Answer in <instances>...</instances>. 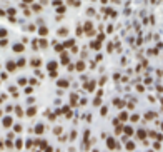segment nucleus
<instances>
[{
  "label": "nucleus",
  "mask_w": 163,
  "mask_h": 152,
  "mask_svg": "<svg viewBox=\"0 0 163 152\" xmlns=\"http://www.w3.org/2000/svg\"><path fill=\"white\" fill-rule=\"evenodd\" d=\"M121 79V74L120 72H115V74H113V80H115V82H118Z\"/></svg>",
  "instance_id": "a19ab883"
},
{
  "label": "nucleus",
  "mask_w": 163,
  "mask_h": 152,
  "mask_svg": "<svg viewBox=\"0 0 163 152\" xmlns=\"http://www.w3.org/2000/svg\"><path fill=\"white\" fill-rule=\"evenodd\" d=\"M52 5L57 8V7H60V5H65V3H63L62 0H52Z\"/></svg>",
  "instance_id": "f704fd0d"
},
{
  "label": "nucleus",
  "mask_w": 163,
  "mask_h": 152,
  "mask_svg": "<svg viewBox=\"0 0 163 152\" xmlns=\"http://www.w3.org/2000/svg\"><path fill=\"white\" fill-rule=\"evenodd\" d=\"M123 13H125V15H130V13H132V10H130V8H125Z\"/></svg>",
  "instance_id": "13d9d810"
},
{
  "label": "nucleus",
  "mask_w": 163,
  "mask_h": 152,
  "mask_svg": "<svg viewBox=\"0 0 163 152\" xmlns=\"http://www.w3.org/2000/svg\"><path fill=\"white\" fill-rule=\"evenodd\" d=\"M2 124H3V127H5V129L12 127V125H13V117H10V116H3V117H2Z\"/></svg>",
  "instance_id": "0eeeda50"
},
{
  "label": "nucleus",
  "mask_w": 163,
  "mask_h": 152,
  "mask_svg": "<svg viewBox=\"0 0 163 152\" xmlns=\"http://www.w3.org/2000/svg\"><path fill=\"white\" fill-rule=\"evenodd\" d=\"M107 34H113V25H112V24L107 25Z\"/></svg>",
  "instance_id": "a18cd8bd"
},
{
  "label": "nucleus",
  "mask_w": 163,
  "mask_h": 152,
  "mask_svg": "<svg viewBox=\"0 0 163 152\" xmlns=\"http://www.w3.org/2000/svg\"><path fill=\"white\" fill-rule=\"evenodd\" d=\"M95 39H97L98 42H102V44H103V40L107 39V34H105V32H97V37H95Z\"/></svg>",
  "instance_id": "412c9836"
},
{
  "label": "nucleus",
  "mask_w": 163,
  "mask_h": 152,
  "mask_svg": "<svg viewBox=\"0 0 163 152\" xmlns=\"http://www.w3.org/2000/svg\"><path fill=\"white\" fill-rule=\"evenodd\" d=\"M53 50H55V52H58V54H62L65 49H63V45H62V44H57V45H53Z\"/></svg>",
  "instance_id": "473e14b6"
},
{
  "label": "nucleus",
  "mask_w": 163,
  "mask_h": 152,
  "mask_svg": "<svg viewBox=\"0 0 163 152\" xmlns=\"http://www.w3.org/2000/svg\"><path fill=\"white\" fill-rule=\"evenodd\" d=\"M33 102H35V97H28L27 99V105H32Z\"/></svg>",
  "instance_id": "de8ad7c7"
},
{
  "label": "nucleus",
  "mask_w": 163,
  "mask_h": 152,
  "mask_svg": "<svg viewBox=\"0 0 163 152\" xmlns=\"http://www.w3.org/2000/svg\"><path fill=\"white\" fill-rule=\"evenodd\" d=\"M22 3L24 5H32V3H35V0H22Z\"/></svg>",
  "instance_id": "c03bdc74"
},
{
  "label": "nucleus",
  "mask_w": 163,
  "mask_h": 152,
  "mask_svg": "<svg viewBox=\"0 0 163 152\" xmlns=\"http://www.w3.org/2000/svg\"><path fill=\"white\" fill-rule=\"evenodd\" d=\"M17 84H19L20 87H25L27 84H28V79H25V77H20V79L17 80Z\"/></svg>",
  "instance_id": "bb28decb"
},
{
  "label": "nucleus",
  "mask_w": 163,
  "mask_h": 152,
  "mask_svg": "<svg viewBox=\"0 0 163 152\" xmlns=\"http://www.w3.org/2000/svg\"><path fill=\"white\" fill-rule=\"evenodd\" d=\"M20 7H22V10H24V17H25V18H28V17L32 15V10H30V8L27 7V5H24V3H22Z\"/></svg>",
  "instance_id": "6ab92c4d"
},
{
  "label": "nucleus",
  "mask_w": 163,
  "mask_h": 152,
  "mask_svg": "<svg viewBox=\"0 0 163 152\" xmlns=\"http://www.w3.org/2000/svg\"><path fill=\"white\" fill-rule=\"evenodd\" d=\"M87 15L88 17H97V10L93 7H87Z\"/></svg>",
  "instance_id": "393cba45"
},
{
  "label": "nucleus",
  "mask_w": 163,
  "mask_h": 152,
  "mask_svg": "<svg viewBox=\"0 0 163 152\" xmlns=\"http://www.w3.org/2000/svg\"><path fill=\"white\" fill-rule=\"evenodd\" d=\"M112 3H121V0H110Z\"/></svg>",
  "instance_id": "052dcab7"
},
{
  "label": "nucleus",
  "mask_w": 163,
  "mask_h": 152,
  "mask_svg": "<svg viewBox=\"0 0 163 152\" xmlns=\"http://www.w3.org/2000/svg\"><path fill=\"white\" fill-rule=\"evenodd\" d=\"M97 87H98V84H97V80H88V82H85L83 84V89L87 90V92H95L97 90Z\"/></svg>",
  "instance_id": "f257e3e1"
},
{
  "label": "nucleus",
  "mask_w": 163,
  "mask_h": 152,
  "mask_svg": "<svg viewBox=\"0 0 163 152\" xmlns=\"http://www.w3.org/2000/svg\"><path fill=\"white\" fill-rule=\"evenodd\" d=\"M58 64H60V65H68L70 64V54L67 52V50H63V52L60 54V62Z\"/></svg>",
  "instance_id": "7ed1b4c3"
},
{
  "label": "nucleus",
  "mask_w": 163,
  "mask_h": 152,
  "mask_svg": "<svg viewBox=\"0 0 163 152\" xmlns=\"http://www.w3.org/2000/svg\"><path fill=\"white\" fill-rule=\"evenodd\" d=\"M33 75L37 77V79H40V80H42L43 77H45V75H43V72L40 70V69H33Z\"/></svg>",
  "instance_id": "5701e85b"
},
{
  "label": "nucleus",
  "mask_w": 163,
  "mask_h": 152,
  "mask_svg": "<svg viewBox=\"0 0 163 152\" xmlns=\"http://www.w3.org/2000/svg\"><path fill=\"white\" fill-rule=\"evenodd\" d=\"M83 34H85V32H83V25H82V24H77V27H75V35L77 37H82Z\"/></svg>",
  "instance_id": "f3484780"
},
{
  "label": "nucleus",
  "mask_w": 163,
  "mask_h": 152,
  "mask_svg": "<svg viewBox=\"0 0 163 152\" xmlns=\"http://www.w3.org/2000/svg\"><path fill=\"white\" fill-rule=\"evenodd\" d=\"M47 47H48V40L38 37V49H47Z\"/></svg>",
  "instance_id": "a211bd4d"
},
{
  "label": "nucleus",
  "mask_w": 163,
  "mask_h": 152,
  "mask_svg": "<svg viewBox=\"0 0 163 152\" xmlns=\"http://www.w3.org/2000/svg\"><path fill=\"white\" fill-rule=\"evenodd\" d=\"M12 50H13L15 54H24V52H25V45L22 44V42H19V44H13V45H12Z\"/></svg>",
  "instance_id": "6e6552de"
},
{
  "label": "nucleus",
  "mask_w": 163,
  "mask_h": 152,
  "mask_svg": "<svg viewBox=\"0 0 163 152\" xmlns=\"http://www.w3.org/2000/svg\"><path fill=\"white\" fill-rule=\"evenodd\" d=\"M62 45H63V49H72L73 45H77V42H75V39H67V40H63L62 42Z\"/></svg>",
  "instance_id": "f8f14e48"
},
{
  "label": "nucleus",
  "mask_w": 163,
  "mask_h": 152,
  "mask_svg": "<svg viewBox=\"0 0 163 152\" xmlns=\"http://www.w3.org/2000/svg\"><path fill=\"white\" fill-rule=\"evenodd\" d=\"M75 70L77 72H85V70H87V62L82 60V59H78V60L75 62Z\"/></svg>",
  "instance_id": "39448f33"
},
{
  "label": "nucleus",
  "mask_w": 163,
  "mask_h": 152,
  "mask_svg": "<svg viewBox=\"0 0 163 152\" xmlns=\"http://www.w3.org/2000/svg\"><path fill=\"white\" fill-rule=\"evenodd\" d=\"M75 2H77V0H67L65 5H73V7H75Z\"/></svg>",
  "instance_id": "3c124183"
},
{
  "label": "nucleus",
  "mask_w": 163,
  "mask_h": 152,
  "mask_svg": "<svg viewBox=\"0 0 163 152\" xmlns=\"http://www.w3.org/2000/svg\"><path fill=\"white\" fill-rule=\"evenodd\" d=\"M113 50H115V44H113V42H107V52L112 54Z\"/></svg>",
  "instance_id": "c756f323"
},
{
  "label": "nucleus",
  "mask_w": 163,
  "mask_h": 152,
  "mask_svg": "<svg viewBox=\"0 0 163 152\" xmlns=\"http://www.w3.org/2000/svg\"><path fill=\"white\" fill-rule=\"evenodd\" d=\"M15 64H17V69H22V67H25V65H27V59H25V57H20Z\"/></svg>",
  "instance_id": "aec40b11"
},
{
  "label": "nucleus",
  "mask_w": 163,
  "mask_h": 152,
  "mask_svg": "<svg viewBox=\"0 0 163 152\" xmlns=\"http://www.w3.org/2000/svg\"><path fill=\"white\" fill-rule=\"evenodd\" d=\"M28 84H30L32 87H33V85H38L40 82H38V79H37V77H32V79H28Z\"/></svg>",
  "instance_id": "72a5a7b5"
},
{
  "label": "nucleus",
  "mask_w": 163,
  "mask_h": 152,
  "mask_svg": "<svg viewBox=\"0 0 163 152\" xmlns=\"http://www.w3.org/2000/svg\"><path fill=\"white\" fill-rule=\"evenodd\" d=\"M35 25L42 27V25H45V20H43V18H35Z\"/></svg>",
  "instance_id": "c9c22d12"
},
{
  "label": "nucleus",
  "mask_w": 163,
  "mask_h": 152,
  "mask_svg": "<svg viewBox=\"0 0 163 152\" xmlns=\"http://www.w3.org/2000/svg\"><path fill=\"white\" fill-rule=\"evenodd\" d=\"M58 64L57 60H50V62H47V72H57V69H58Z\"/></svg>",
  "instance_id": "423d86ee"
},
{
  "label": "nucleus",
  "mask_w": 163,
  "mask_h": 152,
  "mask_svg": "<svg viewBox=\"0 0 163 152\" xmlns=\"http://www.w3.org/2000/svg\"><path fill=\"white\" fill-rule=\"evenodd\" d=\"M48 32H50V30H48V27H45V25H42V27H38V29H37V34H38L40 39H45V37L48 35Z\"/></svg>",
  "instance_id": "9d476101"
},
{
  "label": "nucleus",
  "mask_w": 163,
  "mask_h": 152,
  "mask_svg": "<svg viewBox=\"0 0 163 152\" xmlns=\"http://www.w3.org/2000/svg\"><path fill=\"white\" fill-rule=\"evenodd\" d=\"M137 45H138V47H140V45H143V39H142V37H138V39H137Z\"/></svg>",
  "instance_id": "603ef678"
},
{
  "label": "nucleus",
  "mask_w": 163,
  "mask_h": 152,
  "mask_svg": "<svg viewBox=\"0 0 163 152\" xmlns=\"http://www.w3.org/2000/svg\"><path fill=\"white\" fill-rule=\"evenodd\" d=\"M147 54H148V55H156V54H158V50H156V49H148V50H147Z\"/></svg>",
  "instance_id": "37998d69"
},
{
  "label": "nucleus",
  "mask_w": 163,
  "mask_h": 152,
  "mask_svg": "<svg viewBox=\"0 0 163 152\" xmlns=\"http://www.w3.org/2000/svg\"><path fill=\"white\" fill-rule=\"evenodd\" d=\"M37 112H38V109L35 107V105H32V107H28V109H27L25 116H27V117H35V114H37Z\"/></svg>",
  "instance_id": "4468645a"
},
{
  "label": "nucleus",
  "mask_w": 163,
  "mask_h": 152,
  "mask_svg": "<svg viewBox=\"0 0 163 152\" xmlns=\"http://www.w3.org/2000/svg\"><path fill=\"white\" fill-rule=\"evenodd\" d=\"M87 57H88V50H87V47H83V50H82V60H85Z\"/></svg>",
  "instance_id": "e433bc0d"
},
{
  "label": "nucleus",
  "mask_w": 163,
  "mask_h": 152,
  "mask_svg": "<svg viewBox=\"0 0 163 152\" xmlns=\"http://www.w3.org/2000/svg\"><path fill=\"white\" fill-rule=\"evenodd\" d=\"M38 27L35 25V24H28V25H25V30H28V32H37Z\"/></svg>",
  "instance_id": "c85d7f7f"
},
{
  "label": "nucleus",
  "mask_w": 163,
  "mask_h": 152,
  "mask_svg": "<svg viewBox=\"0 0 163 152\" xmlns=\"http://www.w3.org/2000/svg\"><path fill=\"white\" fill-rule=\"evenodd\" d=\"M55 12H57V15H63V13L67 12V5H60V7H57V8H55Z\"/></svg>",
  "instance_id": "4be33fe9"
},
{
  "label": "nucleus",
  "mask_w": 163,
  "mask_h": 152,
  "mask_svg": "<svg viewBox=\"0 0 163 152\" xmlns=\"http://www.w3.org/2000/svg\"><path fill=\"white\" fill-rule=\"evenodd\" d=\"M28 40H30V39H28L27 35H24V37H22V44H24V45H25V44H28Z\"/></svg>",
  "instance_id": "09e8293b"
},
{
  "label": "nucleus",
  "mask_w": 163,
  "mask_h": 152,
  "mask_svg": "<svg viewBox=\"0 0 163 152\" xmlns=\"http://www.w3.org/2000/svg\"><path fill=\"white\" fill-rule=\"evenodd\" d=\"M32 50H33V52H37V50H38V39L32 40Z\"/></svg>",
  "instance_id": "7c9ffc66"
},
{
  "label": "nucleus",
  "mask_w": 163,
  "mask_h": 152,
  "mask_svg": "<svg viewBox=\"0 0 163 152\" xmlns=\"http://www.w3.org/2000/svg\"><path fill=\"white\" fill-rule=\"evenodd\" d=\"M68 32H70L68 27H60L57 34H58V37H68Z\"/></svg>",
  "instance_id": "2eb2a0df"
},
{
  "label": "nucleus",
  "mask_w": 163,
  "mask_h": 152,
  "mask_svg": "<svg viewBox=\"0 0 163 152\" xmlns=\"http://www.w3.org/2000/svg\"><path fill=\"white\" fill-rule=\"evenodd\" d=\"M7 45H8V39H0V47H7Z\"/></svg>",
  "instance_id": "4c0bfd02"
},
{
  "label": "nucleus",
  "mask_w": 163,
  "mask_h": 152,
  "mask_svg": "<svg viewBox=\"0 0 163 152\" xmlns=\"http://www.w3.org/2000/svg\"><path fill=\"white\" fill-rule=\"evenodd\" d=\"M70 52H72V54H78V47H77V45H73V47L70 49Z\"/></svg>",
  "instance_id": "8fccbe9b"
},
{
  "label": "nucleus",
  "mask_w": 163,
  "mask_h": 152,
  "mask_svg": "<svg viewBox=\"0 0 163 152\" xmlns=\"http://www.w3.org/2000/svg\"><path fill=\"white\" fill-rule=\"evenodd\" d=\"M7 35H8V30L3 29V27H0V39H7Z\"/></svg>",
  "instance_id": "2f4dec72"
},
{
  "label": "nucleus",
  "mask_w": 163,
  "mask_h": 152,
  "mask_svg": "<svg viewBox=\"0 0 163 152\" xmlns=\"http://www.w3.org/2000/svg\"><path fill=\"white\" fill-rule=\"evenodd\" d=\"M100 3H103V5H105V3H108V0H100Z\"/></svg>",
  "instance_id": "680f3d73"
},
{
  "label": "nucleus",
  "mask_w": 163,
  "mask_h": 152,
  "mask_svg": "<svg viewBox=\"0 0 163 152\" xmlns=\"http://www.w3.org/2000/svg\"><path fill=\"white\" fill-rule=\"evenodd\" d=\"M67 69H68L70 72H73V70H75V64H72V62H70L68 65H67Z\"/></svg>",
  "instance_id": "49530a36"
},
{
  "label": "nucleus",
  "mask_w": 163,
  "mask_h": 152,
  "mask_svg": "<svg viewBox=\"0 0 163 152\" xmlns=\"http://www.w3.org/2000/svg\"><path fill=\"white\" fill-rule=\"evenodd\" d=\"M102 42H98V40L97 39H92V42H90L88 44V49L90 50H95V52H100V50H102Z\"/></svg>",
  "instance_id": "f03ea898"
},
{
  "label": "nucleus",
  "mask_w": 163,
  "mask_h": 152,
  "mask_svg": "<svg viewBox=\"0 0 163 152\" xmlns=\"http://www.w3.org/2000/svg\"><path fill=\"white\" fill-rule=\"evenodd\" d=\"M102 60H103V54L98 52L97 55H95V62H102Z\"/></svg>",
  "instance_id": "58836bf2"
},
{
  "label": "nucleus",
  "mask_w": 163,
  "mask_h": 152,
  "mask_svg": "<svg viewBox=\"0 0 163 152\" xmlns=\"http://www.w3.org/2000/svg\"><path fill=\"white\" fill-rule=\"evenodd\" d=\"M8 79V72H0V80H7Z\"/></svg>",
  "instance_id": "ea45409f"
},
{
  "label": "nucleus",
  "mask_w": 163,
  "mask_h": 152,
  "mask_svg": "<svg viewBox=\"0 0 163 152\" xmlns=\"http://www.w3.org/2000/svg\"><path fill=\"white\" fill-rule=\"evenodd\" d=\"M88 67L92 69V70H95V69H97V62H95V60H90L88 62Z\"/></svg>",
  "instance_id": "79ce46f5"
},
{
  "label": "nucleus",
  "mask_w": 163,
  "mask_h": 152,
  "mask_svg": "<svg viewBox=\"0 0 163 152\" xmlns=\"http://www.w3.org/2000/svg\"><path fill=\"white\" fill-rule=\"evenodd\" d=\"M0 17H7V10H3V8H0Z\"/></svg>",
  "instance_id": "864d4df0"
},
{
  "label": "nucleus",
  "mask_w": 163,
  "mask_h": 152,
  "mask_svg": "<svg viewBox=\"0 0 163 152\" xmlns=\"http://www.w3.org/2000/svg\"><path fill=\"white\" fill-rule=\"evenodd\" d=\"M5 69H7V72H8V74H13V72L17 70V64H15V60L8 59V60L5 62Z\"/></svg>",
  "instance_id": "20e7f679"
},
{
  "label": "nucleus",
  "mask_w": 163,
  "mask_h": 152,
  "mask_svg": "<svg viewBox=\"0 0 163 152\" xmlns=\"http://www.w3.org/2000/svg\"><path fill=\"white\" fill-rule=\"evenodd\" d=\"M152 39H153L152 34H147V37H145V40H147V42H148V40H152Z\"/></svg>",
  "instance_id": "5fc2aeb1"
},
{
  "label": "nucleus",
  "mask_w": 163,
  "mask_h": 152,
  "mask_svg": "<svg viewBox=\"0 0 163 152\" xmlns=\"http://www.w3.org/2000/svg\"><path fill=\"white\" fill-rule=\"evenodd\" d=\"M30 10L35 12V13H38V12L43 10V5H42V3H32V8H30Z\"/></svg>",
  "instance_id": "dca6fc26"
},
{
  "label": "nucleus",
  "mask_w": 163,
  "mask_h": 152,
  "mask_svg": "<svg viewBox=\"0 0 163 152\" xmlns=\"http://www.w3.org/2000/svg\"><path fill=\"white\" fill-rule=\"evenodd\" d=\"M15 15H17V8L8 7V8H7V17H15Z\"/></svg>",
  "instance_id": "b1692460"
},
{
  "label": "nucleus",
  "mask_w": 163,
  "mask_h": 152,
  "mask_svg": "<svg viewBox=\"0 0 163 152\" xmlns=\"http://www.w3.org/2000/svg\"><path fill=\"white\" fill-rule=\"evenodd\" d=\"M120 64H121V65H126V59L123 57V59H121V60H120Z\"/></svg>",
  "instance_id": "bf43d9fd"
},
{
  "label": "nucleus",
  "mask_w": 163,
  "mask_h": 152,
  "mask_svg": "<svg viewBox=\"0 0 163 152\" xmlns=\"http://www.w3.org/2000/svg\"><path fill=\"white\" fill-rule=\"evenodd\" d=\"M42 64H43V60H42L40 57H33V59L30 60V65L33 67V69H40V67H42Z\"/></svg>",
  "instance_id": "9b49d317"
},
{
  "label": "nucleus",
  "mask_w": 163,
  "mask_h": 152,
  "mask_svg": "<svg viewBox=\"0 0 163 152\" xmlns=\"http://www.w3.org/2000/svg\"><path fill=\"white\" fill-rule=\"evenodd\" d=\"M100 116L102 117H107L108 116V105H102V107H100Z\"/></svg>",
  "instance_id": "a878e982"
},
{
  "label": "nucleus",
  "mask_w": 163,
  "mask_h": 152,
  "mask_svg": "<svg viewBox=\"0 0 163 152\" xmlns=\"http://www.w3.org/2000/svg\"><path fill=\"white\" fill-rule=\"evenodd\" d=\"M152 2H153V3H155V2H156V0H152Z\"/></svg>",
  "instance_id": "e2e57ef3"
},
{
  "label": "nucleus",
  "mask_w": 163,
  "mask_h": 152,
  "mask_svg": "<svg viewBox=\"0 0 163 152\" xmlns=\"http://www.w3.org/2000/svg\"><path fill=\"white\" fill-rule=\"evenodd\" d=\"M153 39H155L156 42H160V35H158V34H155V35H153Z\"/></svg>",
  "instance_id": "4d7b16f0"
},
{
  "label": "nucleus",
  "mask_w": 163,
  "mask_h": 152,
  "mask_svg": "<svg viewBox=\"0 0 163 152\" xmlns=\"http://www.w3.org/2000/svg\"><path fill=\"white\" fill-rule=\"evenodd\" d=\"M82 25H83V32H85V34H88V32L95 30V29H93V22H92V20H87L85 24H82Z\"/></svg>",
  "instance_id": "ddd939ff"
},
{
  "label": "nucleus",
  "mask_w": 163,
  "mask_h": 152,
  "mask_svg": "<svg viewBox=\"0 0 163 152\" xmlns=\"http://www.w3.org/2000/svg\"><path fill=\"white\" fill-rule=\"evenodd\" d=\"M57 87L58 89H68L70 87V80L68 79H58L57 80Z\"/></svg>",
  "instance_id": "1a4fd4ad"
},
{
  "label": "nucleus",
  "mask_w": 163,
  "mask_h": 152,
  "mask_svg": "<svg viewBox=\"0 0 163 152\" xmlns=\"http://www.w3.org/2000/svg\"><path fill=\"white\" fill-rule=\"evenodd\" d=\"M55 20H57V22H62V20H63V15H57Z\"/></svg>",
  "instance_id": "6e6d98bb"
},
{
  "label": "nucleus",
  "mask_w": 163,
  "mask_h": 152,
  "mask_svg": "<svg viewBox=\"0 0 163 152\" xmlns=\"http://www.w3.org/2000/svg\"><path fill=\"white\" fill-rule=\"evenodd\" d=\"M107 80H108V77H107V75H102V77H100V80L97 82V84H98V87H103V85L107 84Z\"/></svg>",
  "instance_id": "cd10ccee"
}]
</instances>
